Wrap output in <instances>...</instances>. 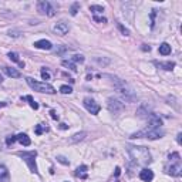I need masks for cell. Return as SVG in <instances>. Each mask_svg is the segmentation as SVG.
<instances>
[{
    "label": "cell",
    "instance_id": "cell-1",
    "mask_svg": "<svg viewBox=\"0 0 182 182\" xmlns=\"http://www.w3.org/2000/svg\"><path fill=\"white\" fill-rule=\"evenodd\" d=\"M127 151H128L130 157H131V159L135 162V164H138V165H148V164H151V154H149V151L145 147H134V145H130L128 148H127Z\"/></svg>",
    "mask_w": 182,
    "mask_h": 182
},
{
    "label": "cell",
    "instance_id": "cell-2",
    "mask_svg": "<svg viewBox=\"0 0 182 182\" xmlns=\"http://www.w3.org/2000/svg\"><path fill=\"white\" fill-rule=\"evenodd\" d=\"M112 84H114L115 90L120 93V95L124 98L125 101L132 102V101L137 100V94H135V91L132 90V88L130 87L125 81L120 80V78H112Z\"/></svg>",
    "mask_w": 182,
    "mask_h": 182
},
{
    "label": "cell",
    "instance_id": "cell-3",
    "mask_svg": "<svg viewBox=\"0 0 182 182\" xmlns=\"http://www.w3.org/2000/svg\"><path fill=\"white\" fill-rule=\"evenodd\" d=\"M164 137V131L159 128H144L141 131L135 132V134L131 135V138H148V139H158Z\"/></svg>",
    "mask_w": 182,
    "mask_h": 182
},
{
    "label": "cell",
    "instance_id": "cell-4",
    "mask_svg": "<svg viewBox=\"0 0 182 182\" xmlns=\"http://www.w3.org/2000/svg\"><path fill=\"white\" fill-rule=\"evenodd\" d=\"M181 157H179L178 152H174V154H171L169 155V161H171V165H168L165 168L166 174H169V175L172 176H181L182 174V166H181Z\"/></svg>",
    "mask_w": 182,
    "mask_h": 182
},
{
    "label": "cell",
    "instance_id": "cell-5",
    "mask_svg": "<svg viewBox=\"0 0 182 182\" xmlns=\"http://www.w3.org/2000/svg\"><path fill=\"white\" fill-rule=\"evenodd\" d=\"M26 81H27V84L30 85L34 91H37V93H46V94H54L56 93L53 85L47 84V83H40V81L33 80L31 77H27Z\"/></svg>",
    "mask_w": 182,
    "mask_h": 182
},
{
    "label": "cell",
    "instance_id": "cell-6",
    "mask_svg": "<svg viewBox=\"0 0 182 182\" xmlns=\"http://www.w3.org/2000/svg\"><path fill=\"white\" fill-rule=\"evenodd\" d=\"M17 155L27 162L31 172H34V174L37 172V166H36V161H34V158L37 157V151H20L17 152Z\"/></svg>",
    "mask_w": 182,
    "mask_h": 182
},
{
    "label": "cell",
    "instance_id": "cell-7",
    "mask_svg": "<svg viewBox=\"0 0 182 182\" xmlns=\"http://www.w3.org/2000/svg\"><path fill=\"white\" fill-rule=\"evenodd\" d=\"M37 10L40 11L41 14H46L48 17H53L56 16V9L54 6L50 3V2H46V0H41L37 3Z\"/></svg>",
    "mask_w": 182,
    "mask_h": 182
},
{
    "label": "cell",
    "instance_id": "cell-8",
    "mask_svg": "<svg viewBox=\"0 0 182 182\" xmlns=\"http://www.w3.org/2000/svg\"><path fill=\"white\" fill-rule=\"evenodd\" d=\"M108 110H110V112H114V114H118V112H121L122 110L125 108V104L122 101H120V100H117V98L114 97H110L108 98Z\"/></svg>",
    "mask_w": 182,
    "mask_h": 182
},
{
    "label": "cell",
    "instance_id": "cell-9",
    "mask_svg": "<svg viewBox=\"0 0 182 182\" xmlns=\"http://www.w3.org/2000/svg\"><path fill=\"white\" fill-rule=\"evenodd\" d=\"M84 107L87 108V111L91 112L93 115H97L98 112H100V108H101L94 100H93V98H90V97L84 98Z\"/></svg>",
    "mask_w": 182,
    "mask_h": 182
},
{
    "label": "cell",
    "instance_id": "cell-10",
    "mask_svg": "<svg viewBox=\"0 0 182 182\" xmlns=\"http://www.w3.org/2000/svg\"><path fill=\"white\" fill-rule=\"evenodd\" d=\"M145 118L148 120V124L151 128H159L162 125V120L154 112H148V115H145Z\"/></svg>",
    "mask_w": 182,
    "mask_h": 182
},
{
    "label": "cell",
    "instance_id": "cell-11",
    "mask_svg": "<svg viewBox=\"0 0 182 182\" xmlns=\"http://www.w3.org/2000/svg\"><path fill=\"white\" fill-rule=\"evenodd\" d=\"M68 24L66 23V21H60V23H57L56 26H54V33L56 34H58V36H64V34H67L68 33Z\"/></svg>",
    "mask_w": 182,
    "mask_h": 182
},
{
    "label": "cell",
    "instance_id": "cell-12",
    "mask_svg": "<svg viewBox=\"0 0 182 182\" xmlns=\"http://www.w3.org/2000/svg\"><path fill=\"white\" fill-rule=\"evenodd\" d=\"M139 178H141V181H144V182H151L152 179H154V172L148 168H144L141 172H139Z\"/></svg>",
    "mask_w": 182,
    "mask_h": 182
},
{
    "label": "cell",
    "instance_id": "cell-13",
    "mask_svg": "<svg viewBox=\"0 0 182 182\" xmlns=\"http://www.w3.org/2000/svg\"><path fill=\"white\" fill-rule=\"evenodd\" d=\"M34 47L40 48V50H51L53 44H51V41H48V40H39V41L34 43Z\"/></svg>",
    "mask_w": 182,
    "mask_h": 182
},
{
    "label": "cell",
    "instance_id": "cell-14",
    "mask_svg": "<svg viewBox=\"0 0 182 182\" xmlns=\"http://www.w3.org/2000/svg\"><path fill=\"white\" fill-rule=\"evenodd\" d=\"M3 70H4V73H6L9 77H11V78H20L21 77L20 71H17L16 68H13V67H4Z\"/></svg>",
    "mask_w": 182,
    "mask_h": 182
},
{
    "label": "cell",
    "instance_id": "cell-15",
    "mask_svg": "<svg viewBox=\"0 0 182 182\" xmlns=\"http://www.w3.org/2000/svg\"><path fill=\"white\" fill-rule=\"evenodd\" d=\"M16 138H17V141L20 142L21 145H24V147H29V145L31 144L30 138H29V137H27L26 134H23V132H21V134H19V135H17Z\"/></svg>",
    "mask_w": 182,
    "mask_h": 182
},
{
    "label": "cell",
    "instance_id": "cell-16",
    "mask_svg": "<svg viewBox=\"0 0 182 182\" xmlns=\"http://www.w3.org/2000/svg\"><path fill=\"white\" fill-rule=\"evenodd\" d=\"M87 166L85 165H81V166H78L77 168V171H75V175L78 176V178H81V179H85L88 176V174H87Z\"/></svg>",
    "mask_w": 182,
    "mask_h": 182
},
{
    "label": "cell",
    "instance_id": "cell-17",
    "mask_svg": "<svg viewBox=\"0 0 182 182\" xmlns=\"http://www.w3.org/2000/svg\"><path fill=\"white\" fill-rule=\"evenodd\" d=\"M158 51H159V54H162V56H168V54H171L172 48H171V46H169L168 43H162L161 46H159Z\"/></svg>",
    "mask_w": 182,
    "mask_h": 182
},
{
    "label": "cell",
    "instance_id": "cell-18",
    "mask_svg": "<svg viewBox=\"0 0 182 182\" xmlns=\"http://www.w3.org/2000/svg\"><path fill=\"white\" fill-rule=\"evenodd\" d=\"M61 64L64 66V67L70 68V70H71V71H74V73L77 71V67H75V64H74V63H73L71 60H63V61H61Z\"/></svg>",
    "mask_w": 182,
    "mask_h": 182
},
{
    "label": "cell",
    "instance_id": "cell-19",
    "mask_svg": "<svg viewBox=\"0 0 182 182\" xmlns=\"http://www.w3.org/2000/svg\"><path fill=\"white\" fill-rule=\"evenodd\" d=\"M159 67L161 68H164V70H166V71H171L172 68L175 67V63H172V61H168V63H159Z\"/></svg>",
    "mask_w": 182,
    "mask_h": 182
},
{
    "label": "cell",
    "instance_id": "cell-20",
    "mask_svg": "<svg viewBox=\"0 0 182 182\" xmlns=\"http://www.w3.org/2000/svg\"><path fill=\"white\" fill-rule=\"evenodd\" d=\"M9 58H10V60H13V61H16V63H19V66H20L21 68L24 67V63L19 60V54H17V53H9Z\"/></svg>",
    "mask_w": 182,
    "mask_h": 182
},
{
    "label": "cell",
    "instance_id": "cell-21",
    "mask_svg": "<svg viewBox=\"0 0 182 182\" xmlns=\"http://www.w3.org/2000/svg\"><path fill=\"white\" fill-rule=\"evenodd\" d=\"M24 100H27V101H29V104H30V107L33 108V110H39V104L34 101V98L31 97V95H26V97H24Z\"/></svg>",
    "mask_w": 182,
    "mask_h": 182
},
{
    "label": "cell",
    "instance_id": "cell-22",
    "mask_svg": "<svg viewBox=\"0 0 182 182\" xmlns=\"http://www.w3.org/2000/svg\"><path fill=\"white\" fill-rule=\"evenodd\" d=\"M7 175H9L7 168L4 165H2V164H0V181H3L4 178H7Z\"/></svg>",
    "mask_w": 182,
    "mask_h": 182
},
{
    "label": "cell",
    "instance_id": "cell-23",
    "mask_svg": "<svg viewBox=\"0 0 182 182\" xmlns=\"http://www.w3.org/2000/svg\"><path fill=\"white\" fill-rule=\"evenodd\" d=\"M85 132H80V134H75V135H73V138L70 139V142H77V141H81V139L84 138L85 137Z\"/></svg>",
    "mask_w": 182,
    "mask_h": 182
},
{
    "label": "cell",
    "instance_id": "cell-24",
    "mask_svg": "<svg viewBox=\"0 0 182 182\" xmlns=\"http://www.w3.org/2000/svg\"><path fill=\"white\" fill-rule=\"evenodd\" d=\"M73 63H83L84 61V56H81V54H75V56H73V57L70 58Z\"/></svg>",
    "mask_w": 182,
    "mask_h": 182
},
{
    "label": "cell",
    "instance_id": "cell-25",
    "mask_svg": "<svg viewBox=\"0 0 182 182\" xmlns=\"http://www.w3.org/2000/svg\"><path fill=\"white\" fill-rule=\"evenodd\" d=\"M60 93H61V94H71V93H73V88L68 87V85H61V87H60Z\"/></svg>",
    "mask_w": 182,
    "mask_h": 182
},
{
    "label": "cell",
    "instance_id": "cell-26",
    "mask_svg": "<svg viewBox=\"0 0 182 182\" xmlns=\"http://www.w3.org/2000/svg\"><path fill=\"white\" fill-rule=\"evenodd\" d=\"M90 10L94 13V16L95 14H98V13H102L104 11V9H102L101 6H90Z\"/></svg>",
    "mask_w": 182,
    "mask_h": 182
},
{
    "label": "cell",
    "instance_id": "cell-27",
    "mask_svg": "<svg viewBox=\"0 0 182 182\" xmlns=\"http://www.w3.org/2000/svg\"><path fill=\"white\" fill-rule=\"evenodd\" d=\"M57 161L60 162V164H63V165H70L68 159H67V158H64V157H61V155H58V157H57Z\"/></svg>",
    "mask_w": 182,
    "mask_h": 182
},
{
    "label": "cell",
    "instance_id": "cell-28",
    "mask_svg": "<svg viewBox=\"0 0 182 182\" xmlns=\"http://www.w3.org/2000/svg\"><path fill=\"white\" fill-rule=\"evenodd\" d=\"M78 7H80V3H74L73 6H71V14H73V16H75V14H77Z\"/></svg>",
    "mask_w": 182,
    "mask_h": 182
},
{
    "label": "cell",
    "instance_id": "cell-29",
    "mask_svg": "<svg viewBox=\"0 0 182 182\" xmlns=\"http://www.w3.org/2000/svg\"><path fill=\"white\" fill-rule=\"evenodd\" d=\"M41 77H43V80H50V73L46 68H43L41 70Z\"/></svg>",
    "mask_w": 182,
    "mask_h": 182
},
{
    "label": "cell",
    "instance_id": "cell-30",
    "mask_svg": "<svg viewBox=\"0 0 182 182\" xmlns=\"http://www.w3.org/2000/svg\"><path fill=\"white\" fill-rule=\"evenodd\" d=\"M14 141H17V138L14 137V135H10V137H7V138H6V144L7 145H11Z\"/></svg>",
    "mask_w": 182,
    "mask_h": 182
},
{
    "label": "cell",
    "instance_id": "cell-31",
    "mask_svg": "<svg viewBox=\"0 0 182 182\" xmlns=\"http://www.w3.org/2000/svg\"><path fill=\"white\" fill-rule=\"evenodd\" d=\"M118 29H120V30L122 31V34H125V36H128V34H130V30H128V29H125L121 23H118Z\"/></svg>",
    "mask_w": 182,
    "mask_h": 182
},
{
    "label": "cell",
    "instance_id": "cell-32",
    "mask_svg": "<svg viewBox=\"0 0 182 182\" xmlns=\"http://www.w3.org/2000/svg\"><path fill=\"white\" fill-rule=\"evenodd\" d=\"M43 131H44V128H43V125H36V128H34V132L37 135H41L43 134Z\"/></svg>",
    "mask_w": 182,
    "mask_h": 182
},
{
    "label": "cell",
    "instance_id": "cell-33",
    "mask_svg": "<svg viewBox=\"0 0 182 182\" xmlns=\"http://www.w3.org/2000/svg\"><path fill=\"white\" fill-rule=\"evenodd\" d=\"M94 21H98V23H107V19H105V17L94 16Z\"/></svg>",
    "mask_w": 182,
    "mask_h": 182
},
{
    "label": "cell",
    "instance_id": "cell-34",
    "mask_svg": "<svg viewBox=\"0 0 182 182\" xmlns=\"http://www.w3.org/2000/svg\"><path fill=\"white\" fill-rule=\"evenodd\" d=\"M50 114H51V117H53L54 120H58V115L56 114V111H53V110H51V111H50Z\"/></svg>",
    "mask_w": 182,
    "mask_h": 182
},
{
    "label": "cell",
    "instance_id": "cell-35",
    "mask_svg": "<svg viewBox=\"0 0 182 182\" xmlns=\"http://www.w3.org/2000/svg\"><path fill=\"white\" fill-rule=\"evenodd\" d=\"M9 36H13V37H17L19 34H17V31H14V30L11 31V30H10V31H9Z\"/></svg>",
    "mask_w": 182,
    "mask_h": 182
},
{
    "label": "cell",
    "instance_id": "cell-36",
    "mask_svg": "<svg viewBox=\"0 0 182 182\" xmlns=\"http://www.w3.org/2000/svg\"><path fill=\"white\" fill-rule=\"evenodd\" d=\"M60 128H61V130H67V128H68V125L64 124V122H61V124H60Z\"/></svg>",
    "mask_w": 182,
    "mask_h": 182
},
{
    "label": "cell",
    "instance_id": "cell-37",
    "mask_svg": "<svg viewBox=\"0 0 182 182\" xmlns=\"http://www.w3.org/2000/svg\"><path fill=\"white\" fill-rule=\"evenodd\" d=\"M181 137H182V134H178V137H176V141H178V144H181Z\"/></svg>",
    "mask_w": 182,
    "mask_h": 182
},
{
    "label": "cell",
    "instance_id": "cell-38",
    "mask_svg": "<svg viewBox=\"0 0 182 182\" xmlns=\"http://www.w3.org/2000/svg\"><path fill=\"white\" fill-rule=\"evenodd\" d=\"M142 50H144V51H149V50H151V47H149V46H148V47H147V46H144V47H142Z\"/></svg>",
    "mask_w": 182,
    "mask_h": 182
},
{
    "label": "cell",
    "instance_id": "cell-39",
    "mask_svg": "<svg viewBox=\"0 0 182 182\" xmlns=\"http://www.w3.org/2000/svg\"><path fill=\"white\" fill-rule=\"evenodd\" d=\"M0 107H6V102H0Z\"/></svg>",
    "mask_w": 182,
    "mask_h": 182
},
{
    "label": "cell",
    "instance_id": "cell-40",
    "mask_svg": "<svg viewBox=\"0 0 182 182\" xmlns=\"http://www.w3.org/2000/svg\"><path fill=\"white\" fill-rule=\"evenodd\" d=\"M0 83H3V77L2 75H0Z\"/></svg>",
    "mask_w": 182,
    "mask_h": 182
}]
</instances>
